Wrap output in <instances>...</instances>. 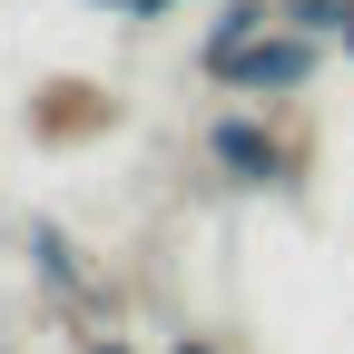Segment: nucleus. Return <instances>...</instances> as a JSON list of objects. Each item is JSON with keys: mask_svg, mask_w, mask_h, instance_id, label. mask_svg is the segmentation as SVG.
<instances>
[{"mask_svg": "<svg viewBox=\"0 0 354 354\" xmlns=\"http://www.w3.org/2000/svg\"><path fill=\"white\" fill-rule=\"evenodd\" d=\"M109 118H118V109L99 99V88H69V79H59V88H39V99H30V128H39V138H59V148H69V138H99Z\"/></svg>", "mask_w": 354, "mask_h": 354, "instance_id": "3", "label": "nucleus"}, {"mask_svg": "<svg viewBox=\"0 0 354 354\" xmlns=\"http://www.w3.org/2000/svg\"><path fill=\"white\" fill-rule=\"evenodd\" d=\"M167 354H227V344H207V335H177V344H167Z\"/></svg>", "mask_w": 354, "mask_h": 354, "instance_id": "9", "label": "nucleus"}, {"mask_svg": "<svg viewBox=\"0 0 354 354\" xmlns=\"http://www.w3.org/2000/svg\"><path fill=\"white\" fill-rule=\"evenodd\" d=\"M207 158L236 177V187H295V138L276 118H256V109H236V118H216L207 128Z\"/></svg>", "mask_w": 354, "mask_h": 354, "instance_id": "2", "label": "nucleus"}, {"mask_svg": "<svg viewBox=\"0 0 354 354\" xmlns=\"http://www.w3.org/2000/svg\"><path fill=\"white\" fill-rule=\"evenodd\" d=\"M79 354H138V344H128V335H88Z\"/></svg>", "mask_w": 354, "mask_h": 354, "instance_id": "7", "label": "nucleus"}, {"mask_svg": "<svg viewBox=\"0 0 354 354\" xmlns=\"http://www.w3.org/2000/svg\"><path fill=\"white\" fill-rule=\"evenodd\" d=\"M276 10H286L295 30H315V39H344V20H354V0H276Z\"/></svg>", "mask_w": 354, "mask_h": 354, "instance_id": "6", "label": "nucleus"}, {"mask_svg": "<svg viewBox=\"0 0 354 354\" xmlns=\"http://www.w3.org/2000/svg\"><path fill=\"white\" fill-rule=\"evenodd\" d=\"M30 256H39V276H50V295H88V266H79V246L50 227V216L30 227Z\"/></svg>", "mask_w": 354, "mask_h": 354, "instance_id": "5", "label": "nucleus"}, {"mask_svg": "<svg viewBox=\"0 0 354 354\" xmlns=\"http://www.w3.org/2000/svg\"><path fill=\"white\" fill-rule=\"evenodd\" d=\"M99 10H118V20H128V0H99Z\"/></svg>", "mask_w": 354, "mask_h": 354, "instance_id": "10", "label": "nucleus"}, {"mask_svg": "<svg viewBox=\"0 0 354 354\" xmlns=\"http://www.w3.org/2000/svg\"><path fill=\"white\" fill-rule=\"evenodd\" d=\"M344 59H354V20H344Z\"/></svg>", "mask_w": 354, "mask_h": 354, "instance_id": "11", "label": "nucleus"}, {"mask_svg": "<svg viewBox=\"0 0 354 354\" xmlns=\"http://www.w3.org/2000/svg\"><path fill=\"white\" fill-rule=\"evenodd\" d=\"M325 69V50H315V30H295V20H276V30H256L246 50H227L207 79L216 88H236V99H295L305 79Z\"/></svg>", "mask_w": 354, "mask_h": 354, "instance_id": "1", "label": "nucleus"}, {"mask_svg": "<svg viewBox=\"0 0 354 354\" xmlns=\"http://www.w3.org/2000/svg\"><path fill=\"white\" fill-rule=\"evenodd\" d=\"M177 10V0H128V20H167Z\"/></svg>", "mask_w": 354, "mask_h": 354, "instance_id": "8", "label": "nucleus"}, {"mask_svg": "<svg viewBox=\"0 0 354 354\" xmlns=\"http://www.w3.org/2000/svg\"><path fill=\"white\" fill-rule=\"evenodd\" d=\"M276 20H286L276 0H227V10L207 20V39H197V69H216L227 50H246V39H256V30H276Z\"/></svg>", "mask_w": 354, "mask_h": 354, "instance_id": "4", "label": "nucleus"}]
</instances>
